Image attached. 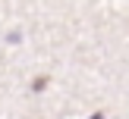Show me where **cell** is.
I'll return each mask as SVG.
<instances>
[{"mask_svg": "<svg viewBox=\"0 0 129 119\" xmlns=\"http://www.w3.org/2000/svg\"><path fill=\"white\" fill-rule=\"evenodd\" d=\"M44 85H47V78H35V81H31V91H41Z\"/></svg>", "mask_w": 129, "mask_h": 119, "instance_id": "obj_1", "label": "cell"}, {"mask_svg": "<svg viewBox=\"0 0 129 119\" xmlns=\"http://www.w3.org/2000/svg\"><path fill=\"white\" fill-rule=\"evenodd\" d=\"M91 119H104V113H94V116H91Z\"/></svg>", "mask_w": 129, "mask_h": 119, "instance_id": "obj_2", "label": "cell"}]
</instances>
